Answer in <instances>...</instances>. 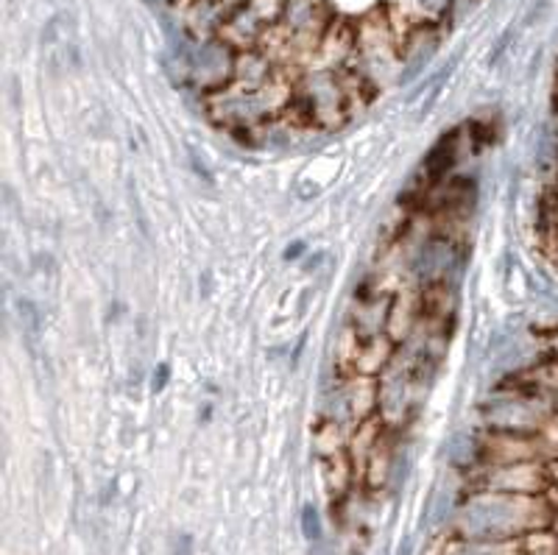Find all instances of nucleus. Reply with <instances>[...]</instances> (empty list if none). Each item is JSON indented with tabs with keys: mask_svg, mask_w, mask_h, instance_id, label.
<instances>
[{
	"mask_svg": "<svg viewBox=\"0 0 558 555\" xmlns=\"http://www.w3.org/2000/svg\"><path fill=\"white\" fill-rule=\"evenodd\" d=\"M302 252H305V243H293V246L286 249V260H296Z\"/></svg>",
	"mask_w": 558,
	"mask_h": 555,
	"instance_id": "obj_11",
	"label": "nucleus"
},
{
	"mask_svg": "<svg viewBox=\"0 0 558 555\" xmlns=\"http://www.w3.org/2000/svg\"><path fill=\"white\" fill-rule=\"evenodd\" d=\"M533 165L542 177L553 173L558 168V126L545 120L536 134V152H533Z\"/></svg>",
	"mask_w": 558,
	"mask_h": 555,
	"instance_id": "obj_5",
	"label": "nucleus"
},
{
	"mask_svg": "<svg viewBox=\"0 0 558 555\" xmlns=\"http://www.w3.org/2000/svg\"><path fill=\"white\" fill-rule=\"evenodd\" d=\"M168 379H171V369H168V363H159L157 369H154V377H151V391L159 394L162 388L168 385Z\"/></svg>",
	"mask_w": 558,
	"mask_h": 555,
	"instance_id": "obj_9",
	"label": "nucleus"
},
{
	"mask_svg": "<svg viewBox=\"0 0 558 555\" xmlns=\"http://www.w3.org/2000/svg\"><path fill=\"white\" fill-rule=\"evenodd\" d=\"M221 3V12H223V20L229 17L232 12H238L241 7H246V3H252V0H218Z\"/></svg>",
	"mask_w": 558,
	"mask_h": 555,
	"instance_id": "obj_10",
	"label": "nucleus"
},
{
	"mask_svg": "<svg viewBox=\"0 0 558 555\" xmlns=\"http://www.w3.org/2000/svg\"><path fill=\"white\" fill-rule=\"evenodd\" d=\"M483 419L495 427V433L542 436V430L556 422V399H550L533 385L531 388L497 391L483 405Z\"/></svg>",
	"mask_w": 558,
	"mask_h": 555,
	"instance_id": "obj_1",
	"label": "nucleus"
},
{
	"mask_svg": "<svg viewBox=\"0 0 558 555\" xmlns=\"http://www.w3.org/2000/svg\"><path fill=\"white\" fill-rule=\"evenodd\" d=\"M416 3H418V9L427 14V17H445L456 0H416Z\"/></svg>",
	"mask_w": 558,
	"mask_h": 555,
	"instance_id": "obj_6",
	"label": "nucleus"
},
{
	"mask_svg": "<svg viewBox=\"0 0 558 555\" xmlns=\"http://www.w3.org/2000/svg\"><path fill=\"white\" fill-rule=\"evenodd\" d=\"M456 263V252L447 246L445 240H425V243L416 249V254H413L411 272L413 277L422 279V282H433V279L445 277Z\"/></svg>",
	"mask_w": 558,
	"mask_h": 555,
	"instance_id": "obj_3",
	"label": "nucleus"
},
{
	"mask_svg": "<svg viewBox=\"0 0 558 555\" xmlns=\"http://www.w3.org/2000/svg\"><path fill=\"white\" fill-rule=\"evenodd\" d=\"M458 148H461L458 146V129H452L427 152L425 162H422V177L430 188H438V184H445L450 179L452 168L458 162Z\"/></svg>",
	"mask_w": 558,
	"mask_h": 555,
	"instance_id": "obj_4",
	"label": "nucleus"
},
{
	"mask_svg": "<svg viewBox=\"0 0 558 555\" xmlns=\"http://www.w3.org/2000/svg\"><path fill=\"white\" fill-rule=\"evenodd\" d=\"M302 528H305V536L307 539H318V533H322V524H318V514L313 505H307L305 514H302Z\"/></svg>",
	"mask_w": 558,
	"mask_h": 555,
	"instance_id": "obj_7",
	"label": "nucleus"
},
{
	"mask_svg": "<svg viewBox=\"0 0 558 555\" xmlns=\"http://www.w3.org/2000/svg\"><path fill=\"white\" fill-rule=\"evenodd\" d=\"M193 76L198 79L202 87L221 89L235 82V68H238V48L229 45L223 37L204 39L198 43L196 53L191 59Z\"/></svg>",
	"mask_w": 558,
	"mask_h": 555,
	"instance_id": "obj_2",
	"label": "nucleus"
},
{
	"mask_svg": "<svg viewBox=\"0 0 558 555\" xmlns=\"http://www.w3.org/2000/svg\"><path fill=\"white\" fill-rule=\"evenodd\" d=\"M547 9H550V0H536V3L531 7V12H527L525 26H536V23H542L547 14Z\"/></svg>",
	"mask_w": 558,
	"mask_h": 555,
	"instance_id": "obj_8",
	"label": "nucleus"
}]
</instances>
